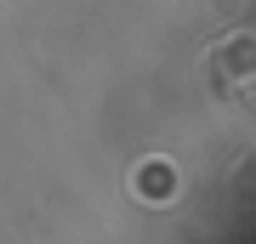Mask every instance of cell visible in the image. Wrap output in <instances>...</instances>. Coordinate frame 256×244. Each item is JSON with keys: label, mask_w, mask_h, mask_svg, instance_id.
Segmentation results:
<instances>
[{"label": "cell", "mask_w": 256, "mask_h": 244, "mask_svg": "<svg viewBox=\"0 0 256 244\" xmlns=\"http://www.w3.org/2000/svg\"><path fill=\"white\" fill-rule=\"evenodd\" d=\"M245 80H256V40H234V45H222V51L210 57V85L234 91Z\"/></svg>", "instance_id": "obj_1"}]
</instances>
